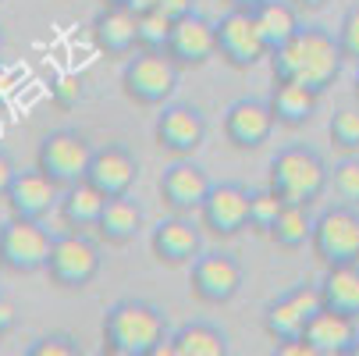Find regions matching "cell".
<instances>
[{
  "mask_svg": "<svg viewBox=\"0 0 359 356\" xmlns=\"http://www.w3.org/2000/svg\"><path fill=\"white\" fill-rule=\"evenodd\" d=\"M104 4H107V8H128L132 0H104Z\"/></svg>",
  "mask_w": 359,
  "mask_h": 356,
  "instance_id": "obj_42",
  "label": "cell"
},
{
  "mask_svg": "<svg viewBox=\"0 0 359 356\" xmlns=\"http://www.w3.org/2000/svg\"><path fill=\"white\" fill-rule=\"evenodd\" d=\"M171 338L178 356H228V335L210 321H189Z\"/></svg>",
  "mask_w": 359,
  "mask_h": 356,
  "instance_id": "obj_27",
  "label": "cell"
},
{
  "mask_svg": "<svg viewBox=\"0 0 359 356\" xmlns=\"http://www.w3.org/2000/svg\"><path fill=\"white\" fill-rule=\"evenodd\" d=\"M171 25L175 22L161 11H142L139 15V50H168Z\"/></svg>",
  "mask_w": 359,
  "mask_h": 356,
  "instance_id": "obj_32",
  "label": "cell"
},
{
  "mask_svg": "<svg viewBox=\"0 0 359 356\" xmlns=\"http://www.w3.org/2000/svg\"><path fill=\"white\" fill-rule=\"evenodd\" d=\"M149 11H161L171 22H178V18H185V15L196 11V0H149Z\"/></svg>",
  "mask_w": 359,
  "mask_h": 356,
  "instance_id": "obj_36",
  "label": "cell"
},
{
  "mask_svg": "<svg viewBox=\"0 0 359 356\" xmlns=\"http://www.w3.org/2000/svg\"><path fill=\"white\" fill-rule=\"evenodd\" d=\"M310 249L324 268L359 264V211L352 203H338V207H327L313 218Z\"/></svg>",
  "mask_w": 359,
  "mask_h": 356,
  "instance_id": "obj_5",
  "label": "cell"
},
{
  "mask_svg": "<svg viewBox=\"0 0 359 356\" xmlns=\"http://www.w3.org/2000/svg\"><path fill=\"white\" fill-rule=\"evenodd\" d=\"M327 139L338 154H359V111H334L327 125Z\"/></svg>",
  "mask_w": 359,
  "mask_h": 356,
  "instance_id": "obj_30",
  "label": "cell"
},
{
  "mask_svg": "<svg viewBox=\"0 0 359 356\" xmlns=\"http://www.w3.org/2000/svg\"><path fill=\"white\" fill-rule=\"evenodd\" d=\"M189 289L199 303L224 307V303H231L242 289V264L231 253H221V249L199 253L189 264Z\"/></svg>",
  "mask_w": 359,
  "mask_h": 356,
  "instance_id": "obj_10",
  "label": "cell"
},
{
  "mask_svg": "<svg viewBox=\"0 0 359 356\" xmlns=\"http://www.w3.org/2000/svg\"><path fill=\"white\" fill-rule=\"evenodd\" d=\"M274 111L267 100H256V96H242L224 111V139L242 150V154H252L271 143L274 136Z\"/></svg>",
  "mask_w": 359,
  "mask_h": 356,
  "instance_id": "obj_15",
  "label": "cell"
},
{
  "mask_svg": "<svg viewBox=\"0 0 359 356\" xmlns=\"http://www.w3.org/2000/svg\"><path fill=\"white\" fill-rule=\"evenodd\" d=\"M217 25V58L235 68V72H249L256 68L264 58H271V50L260 36V29H256V18L252 11H235L228 8V15Z\"/></svg>",
  "mask_w": 359,
  "mask_h": 356,
  "instance_id": "obj_9",
  "label": "cell"
},
{
  "mask_svg": "<svg viewBox=\"0 0 359 356\" xmlns=\"http://www.w3.org/2000/svg\"><path fill=\"white\" fill-rule=\"evenodd\" d=\"M153 139L171 157H192L207 143V118L192 104H164L153 125Z\"/></svg>",
  "mask_w": 359,
  "mask_h": 356,
  "instance_id": "obj_13",
  "label": "cell"
},
{
  "mask_svg": "<svg viewBox=\"0 0 359 356\" xmlns=\"http://www.w3.org/2000/svg\"><path fill=\"white\" fill-rule=\"evenodd\" d=\"M89 161H93V146L75 128H54L36 146V168L61 189L82 182L89 171Z\"/></svg>",
  "mask_w": 359,
  "mask_h": 356,
  "instance_id": "obj_7",
  "label": "cell"
},
{
  "mask_svg": "<svg viewBox=\"0 0 359 356\" xmlns=\"http://www.w3.org/2000/svg\"><path fill=\"white\" fill-rule=\"evenodd\" d=\"M267 104H271L278 125H285V128H302V125L313 121L317 104H320V93L306 89V86H299V82H281V79H274V89H271V96H267Z\"/></svg>",
  "mask_w": 359,
  "mask_h": 356,
  "instance_id": "obj_22",
  "label": "cell"
},
{
  "mask_svg": "<svg viewBox=\"0 0 359 356\" xmlns=\"http://www.w3.org/2000/svg\"><path fill=\"white\" fill-rule=\"evenodd\" d=\"M54 239L57 235H50V228H43V221L8 218L4 225H0V268L15 271V275L46 271Z\"/></svg>",
  "mask_w": 359,
  "mask_h": 356,
  "instance_id": "obj_6",
  "label": "cell"
},
{
  "mask_svg": "<svg viewBox=\"0 0 359 356\" xmlns=\"http://www.w3.org/2000/svg\"><path fill=\"white\" fill-rule=\"evenodd\" d=\"M331 189L341 203L359 207V154H352V157H345L331 168Z\"/></svg>",
  "mask_w": 359,
  "mask_h": 356,
  "instance_id": "obj_31",
  "label": "cell"
},
{
  "mask_svg": "<svg viewBox=\"0 0 359 356\" xmlns=\"http://www.w3.org/2000/svg\"><path fill=\"white\" fill-rule=\"evenodd\" d=\"M252 18H256V29H260V36H264L271 54H274V50H281L302 29L299 11L288 4V0H267V4H260V8L252 11Z\"/></svg>",
  "mask_w": 359,
  "mask_h": 356,
  "instance_id": "obj_26",
  "label": "cell"
},
{
  "mask_svg": "<svg viewBox=\"0 0 359 356\" xmlns=\"http://www.w3.org/2000/svg\"><path fill=\"white\" fill-rule=\"evenodd\" d=\"M100 335H104V352L111 356H153L164 338H171V328L157 303L121 299L104 314Z\"/></svg>",
  "mask_w": 359,
  "mask_h": 356,
  "instance_id": "obj_2",
  "label": "cell"
},
{
  "mask_svg": "<svg viewBox=\"0 0 359 356\" xmlns=\"http://www.w3.org/2000/svg\"><path fill=\"white\" fill-rule=\"evenodd\" d=\"M310 235H313L310 207H306V203H285L278 221H274V228H271V239L278 246H285V249H299V246L310 242Z\"/></svg>",
  "mask_w": 359,
  "mask_h": 356,
  "instance_id": "obj_28",
  "label": "cell"
},
{
  "mask_svg": "<svg viewBox=\"0 0 359 356\" xmlns=\"http://www.w3.org/2000/svg\"><path fill=\"white\" fill-rule=\"evenodd\" d=\"M15 321H18V314H15V303L0 296V331L8 335V331L15 328Z\"/></svg>",
  "mask_w": 359,
  "mask_h": 356,
  "instance_id": "obj_38",
  "label": "cell"
},
{
  "mask_svg": "<svg viewBox=\"0 0 359 356\" xmlns=\"http://www.w3.org/2000/svg\"><path fill=\"white\" fill-rule=\"evenodd\" d=\"M302 338L310 342L313 356H348L359 349V317L320 307L306 324Z\"/></svg>",
  "mask_w": 359,
  "mask_h": 356,
  "instance_id": "obj_20",
  "label": "cell"
},
{
  "mask_svg": "<svg viewBox=\"0 0 359 356\" xmlns=\"http://www.w3.org/2000/svg\"><path fill=\"white\" fill-rule=\"evenodd\" d=\"M355 352H359V349H355Z\"/></svg>",
  "mask_w": 359,
  "mask_h": 356,
  "instance_id": "obj_47",
  "label": "cell"
},
{
  "mask_svg": "<svg viewBox=\"0 0 359 356\" xmlns=\"http://www.w3.org/2000/svg\"><path fill=\"white\" fill-rule=\"evenodd\" d=\"M210 185H214L210 175L203 171L196 161L178 157L175 164H168V168L161 171L157 192H161V199L168 203L175 214H192V211L203 207V199H207Z\"/></svg>",
  "mask_w": 359,
  "mask_h": 356,
  "instance_id": "obj_17",
  "label": "cell"
},
{
  "mask_svg": "<svg viewBox=\"0 0 359 356\" xmlns=\"http://www.w3.org/2000/svg\"><path fill=\"white\" fill-rule=\"evenodd\" d=\"M324 307L320 299V285H310V282H299L292 285L288 292H281L278 299L267 303L264 310V331L274 338V342H288V338H299L310 324V317Z\"/></svg>",
  "mask_w": 359,
  "mask_h": 356,
  "instance_id": "obj_11",
  "label": "cell"
},
{
  "mask_svg": "<svg viewBox=\"0 0 359 356\" xmlns=\"http://www.w3.org/2000/svg\"><path fill=\"white\" fill-rule=\"evenodd\" d=\"M25 356H79V342L72 335H65V331H54V335L36 338L25 349Z\"/></svg>",
  "mask_w": 359,
  "mask_h": 356,
  "instance_id": "obj_34",
  "label": "cell"
},
{
  "mask_svg": "<svg viewBox=\"0 0 359 356\" xmlns=\"http://www.w3.org/2000/svg\"><path fill=\"white\" fill-rule=\"evenodd\" d=\"M89 36L100 54L107 58H128L139 50V15L132 8H100V15L89 25Z\"/></svg>",
  "mask_w": 359,
  "mask_h": 356,
  "instance_id": "obj_21",
  "label": "cell"
},
{
  "mask_svg": "<svg viewBox=\"0 0 359 356\" xmlns=\"http://www.w3.org/2000/svg\"><path fill=\"white\" fill-rule=\"evenodd\" d=\"M271 189L285 199V203H317L320 192L331 185V168L324 164V157L317 150L302 146V143H292V146H281L278 154L271 157Z\"/></svg>",
  "mask_w": 359,
  "mask_h": 356,
  "instance_id": "obj_3",
  "label": "cell"
},
{
  "mask_svg": "<svg viewBox=\"0 0 359 356\" xmlns=\"http://www.w3.org/2000/svg\"><path fill=\"white\" fill-rule=\"evenodd\" d=\"M320 299L327 310L359 317V264H338V268H324V282H320Z\"/></svg>",
  "mask_w": 359,
  "mask_h": 356,
  "instance_id": "obj_25",
  "label": "cell"
},
{
  "mask_svg": "<svg viewBox=\"0 0 359 356\" xmlns=\"http://www.w3.org/2000/svg\"><path fill=\"white\" fill-rule=\"evenodd\" d=\"M288 4L299 11V15H317V11H324L331 0H288Z\"/></svg>",
  "mask_w": 359,
  "mask_h": 356,
  "instance_id": "obj_39",
  "label": "cell"
},
{
  "mask_svg": "<svg viewBox=\"0 0 359 356\" xmlns=\"http://www.w3.org/2000/svg\"><path fill=\"white\" fill-rule=\"evenodd\" d=\"M345 58L338 36L327 32L324 25H302L281 50L271 54V75L281 82H299L313 93H324L334 86Z\"/></svg>",
  "mask_w": 359,
  "mask_h": 356,
  "instance_id": "obj_1",
  "label": "cell"
},
{
  "mask_svg": "<svg viewBox=\"0 0 359 356\" xmlns=\"http://www.w3.org/2000/svg\"><path fill=\"white\" fill-rule=\"evenodd\" d=\"M281 207H285V199H281L271 185L249 192V228H252L256 235H271V228H274Z\"/></svg>",
  "mask_w": 359,
  "mask_h": 356,
  "instance_id": "obj_29",
  "label": "cell"
},
{
  "mask_svg": "<svg viewBox=\"0 0 359 356\" xmlns=\"http://www.w3.org/2000/svg\"><path fill=\"white\" fill-rule=\"evenodd\" d=\"M338 46H341V58L359 65V8H348L341 25H338Z\"/></svg>",
  "mask_w": 359,
  "mask_h": 356,
  "instance_id": "obj_35",
  "label": "cell"
},
{
  "mask_svg": "<svg viewBox=\"0 0 359 356\" xmlns=\"http://www.w3.org/2000/svg\"><path fill=\"white\" fill-rule=\"evenodd\" d=\"M50 96H54V104L61 111H75L82 100H86V79L79 72H61L50 86Z\"/></svg>",
  "mask_w": 359,
  "mask_h": 356,
  "instance_id": "obj_33",
  "label": "cell"
},
{
  "mask_svg": "<svg viewBox=\"0 0 359 356\" xmlns=\"http://www.w3.org/2000/svg\"><path fill=\"white\" fill-rule=\"evenodd\" d=\"M61 185L57 182H50L39 168H29V171H18L15 182L8 185V211L11 218H29V221H43L50 211H57V203H61Z\"/></svg>",
  "mask_w": 359,
  "mask_h": 356,
  "instance_id": "obj_18",
  "label": "cell"
},
{
  "mask_svg": "<svg viewBox=\"0 0 359 356\" xmlns=\"http://www.w3.org/2000/svg\"><path fill=\"white\" fill-rule=\"evenodd\" d=\"M104 203H107V196L100 192V189H93V185L82 178V182H75V185H68V189L61 192L57 218H61V225H65L68 232H86V228H96Z\"/></svg>",
  "mask_w": 359,
  "mask_h": 356,
  "instance_id": "obj_24",
  "label": "cell"
},
{
  "mask_svg": "<svg viewBox=\"0 0 359 356\" xmlns=\"http://www.w3.org/2000/svg\"><path fill=\"white\" fill-rule=\"evenodd\" d=\"M199 225L214 239H235L249 228V189L238 182H214L199 207Z\"/></svg>",
  "mask_w": 359,
  "mask_h": 356,
  "instance_id": "obj_12",
  "label": "cell"
},
{
  "mask_svg": "<svg viewBox=\"0 0 359 356\" xmlns=\"http://www.w3.org/2000/svg\"><path fill=\"white\" fill-rule=\"evenodd\" d=\"M15 175H18V168H15V161L8 157V150H0V199L8 196V185L15 182Z\"/></svg>",
  "mask_w": 359,
  "mask_h": 356,
  "instance_id": "obj_37",
  "label": "cell"
},
{
  "mask_svg": "<svg viewBox=\"0 0 359 356\" xmlns=\"http://www.w3.org/2000/svg\"><path fill=\"white\" fill-rule=\"evenodd\" d=\"M0 338H4V331H0Z\"/></svg>",
  "mask_w": 359,
  "mask_h": 356,
  "instance_id": "obj_45",
  "label": "cell"
},
{
  "mask_svg": "<svg viewBox=\"0 0 359 356\" xmlns=\"http://www.w3.org/2000/svg\"><path fill=\"white\" fill-rule=\"evenodd\" d=\"M228 8H235V11H256L260 4H267V0H224Z\"/></svg>",
  "mask_w": 359,
  "mask_h": 356,
  "instance_id": "obj_41",
  "label": "cell"
},
{
  "mask_svg": "<svg viewBox=\"0 0 359 356\" xmlns=\"http://www.w3.org/2000/svg\"><path fill=\"white\" fill-rule=\"evenodd\" d=\"M11 93H15V82H11V72L8 68H0V107L11 100Z\"/></svg>",
  "mask_w": 359,
  "mask_h": 356,
  "instance_id": "obj_40",
  "label": "cell"
},
{
  "mask_svg": "<svg viewBox=\"0 0 359 356\" xmlns=\"http://www.w3.org/2000/svg\"><path fill=\"white\" fill-rule=\"evenodd\" d=\"M0 4H4V0H0Z\"/></svg>",
  "mask_w": 359,
  "mask_h": 356,
  "instance_id": "obj_46",
  "label": "cell"
},
{
  "mask_svg": "<svg viewBox=\"0 0 359 356\" xmlns=\"http://www.w3.org/2000/svg\"><path fill=\"white\" fill-rule=\"evenodd\" d=\"M164 54H168L182 72L203 68L207 61L217 58V25H214L210 18H203L199 11L178 18V22L171 25V39H168Z\"/></svg>",
  "mask_w": 359,
  "mask_h": 356,
  "instance_id": "obj_14",
  "label": "cell"
},
{
  "mask_svg": "<svg viewBox=\"0 0 359 356\" xmlns=\"http://www.w3.org/2000/svg\"><path fill=\"white\" fill-rule=\"evenodd\" d=\"M86 182L93 189H100L107 199L111 196H128L139 182V161L128 146L121 143H107L93 150V161H89V171H86Z\"/></svg>",
  "mask_w": 359,
  "mask_h": 356,
  "instance_id": "obj_16",
  "label": "cell"
},
{
  "mask_svg": "<svg viewBox=\"0 0 359 356\" xmlns=\"http://www.w3.org/2000/svg\"><path fill=\"white\" fill-rule=\"evenodd\" d=\"M352 93H355V100H359V65H355V79H352Z\"/></svg>",
  "mask_w": 359,
  "mask_h": 356,
  "instance_id": "obj_43",
  "label": "cell"
},
{
  "mask_svg": "<svg viewBox=\"0 0 359 356\" xmlns=\"http://www.w3.org/2000/svg\"><path fill=\"white\" fill-rule=\"evenodd\" d=\"M203 225L185 221V214L178 218H164L157 228L149 232V253L157 257L164 268H189L199 253H203Z\"/></svg>",
  "mask_w": 359,
  "mask_h": 356,
  "instance_id": "obj_19",
  "label": "cell"
},
{
  "mask_svg": "<svg viewBox=\"0 0 359 356\" xmlns=\"http://www.w3.org/2000/svg\"><path fill=\"white\" fill-rule=\"evenodd\" d=\"M0 54H4V29H0Z\"/></svg>",
  "mask_w": 359,
  "mask_h": 356,
  "instance_id": "obj_44",
  "label": "cell"
},
{
  "mask_svg": "<svg viewBox=\"0 0 359 356\" xmlns=\"http://www.w3.org/2000/svg\"><path fill=\"white\" fill-rule=\"evenodd\" d=\"M93 232L107 246H128L142 232V207L132 196H111L104 203V211H100V221Z\"/></svg>",
  "mask_w": 359,
  "mask_h": 356,
  "instance_id": "obj_23",
  "label": "cell"
},
{
  "mask_svg": "<svg viewBox=\"0 0 359 356\" xmlns=\"http://www.w3.org/2000/svg\"><path fill=\"white\" fill-rule=\"evenodd\" d=\"M100 264H104V257H100L96 242H89L82 232H65L54 239V249H50L46 278L57 289L79 292V289L93 285V278L100 275Z\"/></svg>",
  "mask_w": 359,
  "mask_h": 356,
  "instance_id": "obj_8",
  "label": "cell"
},
{
  "mask_svg": "<svg viewBox=\"0 0 359 356\" xmlns=\"http://www.w3.org/2000/svg\"><path fill=\"white\" fill-rule=\"evenodd\" d=\"M178 72L164 50H135L121 68V93L135 107H164L178 93Z\"/></svg>",
  "mask_w": 359,
  "mask_h": 356,
  "instance_id": "obj_4",
  "label": "cell"
}]
</instances>
